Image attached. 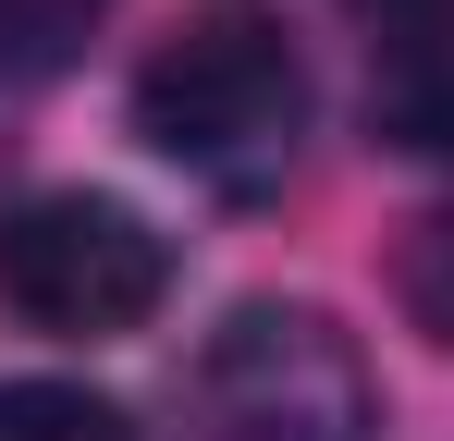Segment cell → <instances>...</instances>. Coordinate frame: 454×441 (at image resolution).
<instances>
[{
	"instance_id": "1",
	"label": "cell",
	"mask_w": 454,
	"mask_h": 441,
	"mask_svg": "<svg viewBox=\"0 0 454 441\" xmlns=\"http://www.w3.org/2000/svg\"><path fill=\"white\" fill-rule=\"evenodd\" d=\"M136 135L209 184H270L307 135V62L258 0H209L136 62Z\"/></svg>"
},
{
	"instance_id": "2",
	"label": "cell",
	"mask_w": 454,
	"mask_h": 441,
	"mask_svg": "<svg viewBox=\"0 0 454 441\" xmlns=\"http://www.w3.org/2000/svg\"><path fill=\"white\" fill-rule=\"evenodd\" d=\"M172 441H380L369 356L332 306H233L172 368Z\"/></svg>"
},
{
	"instance_id": "3",
	"label": "cell",
	"mask_w": 454,
	"mask_h": 441,
	"mask_svg": "<svg viewBox=\"0 0 454 441\" xmlns=\"http://www.w3.org/2000/svg\"><path fill=\"white\" fill-rule=\"evenodd\" d=\"M160 294H172V245L123 197H25V209H0V306L25 331L111 344Z\"/></svg>"
},
{
	"instance_id": "4",
	"label": "cell",
	"mask_w": 454,
	"mask_h": 441,
	"mask_svg": "<svg viewBox=\"0 0 454 441\" xmlns=\"http://www.w3.org/2000/svg\"><path fill=\"white\" fill-rule=\"evenodd\" d=\"M369 25V123L454 159V0H356Z\"/></svg>"
},
{
	"instance_id": "5",
	"label": "cell",
	"mask_w": 454,
	"mask_h": 441,
	"mask_svg": "<svg viewBox=\"0 0 454 441\" xmlns=\"http://www.w3.org/2000/svg\"><path fill=\"white\" fill-rule=\"evenodd\" d=\"M111 25V0H0V74H62Z\"/></svg>"
},
{
	"instance_id": "6",
	"label": "cell",
	"mask_w": 454,
	"mask_h": 441,
	"mask_svg": "<svg viewBox=\"0 0 454 441\" xmlns=\"http://www.w3.org/2000/svg\"><path fill=\"white\" fill-rule=\"evenodd\" d=\"M0 441H136V429H123V405H98L74 380H12L0 392Z\"/></svg>"
},
{
	"instance_id": "7",
	"label": "cell",
	"mask_w": 454,
	"mask_h": 441,
	"mask_svg": "<svg viewBox=\"0 0 454 441\" xmlns=\"http://www.w3.org/2000/svg\"><path fill=\"white\" fill-rule=\"evenodd\" d=\"M405 306L454 344V209H430L418 233H405Z\"/></svg>"
}]
</instances>
